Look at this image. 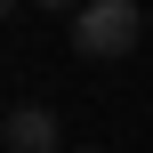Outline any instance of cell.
I'll return each instance as SVG.
<instances>
[{
    "label": "cell",
    "mask_w": 153,
    "mask_h": 153,
    "mask_svg": "<svg viewBox=\"0 0 153 153\" xmlns=\"http://www.w3.org/2000/svg\"><path fill=\"white\" fill-rule=\"evenodd\" d=\"M137 32H145V8H137V0H89V8L73 16V48H81V56H129Z\"/></svg>",
    "instance_id": "1"
},
{
    "label": "cell",
    "mask_w": 153,
    "mask_h": 153,
    "mask_svg": "<svg viewBox=\"0 0 153 153\" xmlns=\"http://www.w3.org/2000/svg\"><path fill=\"white\" fill-rule=\"evenodd\" d=\"M0 153H65L56 113H48V105H16V113L0 121Z\"/></svg>",
    "instance_id": "2"
},
{
    "label": "cell",
    "mask_w": 153,
    "mask_h": 153,
    "mask_svg": "<svg viewBox=\"0 0 153 153\" xmlns=\"http://www.w3.org/2000/svg\"><path fill=\"white\" fill-rule=\"evenodd\" d=\"M40 8H89V0H40Z\"/></svg>",
    "instance_id": "3"
},
{
    "label": "cell",
    "mask_w": 153,
    "mask_h": 153,
    "mask_svg": "<svg viewBox=\"0 0 153 153\" xmlns=\"http://www.w3.org/2000/svg\"><path fill=\"white\" fill-rule=\"evenodd\" d=\"M8 8H16V0H0V16H8Z\"/></svg>",
    "instance_id": "4"
},
{
    "label": "cell",
    "mask_w": 153,
    "mask_h": 153,
    "mask_svg": "<svg viewBox=\"0 0 153 153\" xmlns=\"http://www.w3.org/2000/svg\"><path fill=\"white\" fill-rule=\"evenodd\" d=\"M89 153H105V145H89Z\"/></svg>",
    "instance_id": "5"
}]
</instances>
